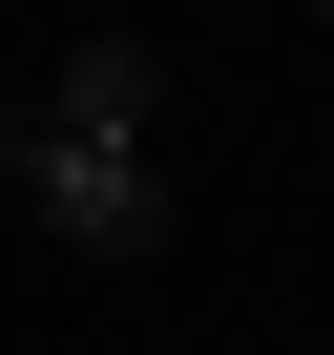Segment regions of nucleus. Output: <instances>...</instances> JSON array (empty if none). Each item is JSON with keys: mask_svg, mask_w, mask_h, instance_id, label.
<instances>
[{"mask_svg": "<svg viewBox=\"0 0 334 355\" xmlns=\"http://www.w3.org/2000/svg\"><path fill=\"white\" fill-rule=\"evenodd\" d=\"M21 125H63V146H167V42H63V63L21 84Z\"/></svg>", "mask_w": 334, "mask_h": 355, "instance_id": "2", "label": "nucleus"}, {"mask_svg": "<svg viewBox=\"0 0 334 355\" xmlns=\"http://www.w3.org/2000/svg\"><path fill=\"white\" fill-rule=\"evenodd\" d=\"M313 21H334V0H313Z\"/></svg>", "mask_w": 334, "mask_h": 355, "instance_id": "3", "label": "nucleus"}, {"mask_svg": "<svg viewBox=\"0 0 334 355\" xmlns=\"http://www.w3.org/2000/svg\"><path fill=\"white\" fill-rule=\"evenodd\" d=\"M0 189H21L84 272H125V251H167V167L146 146H63V125H21V105H0Z\"/></svg>", "mask_w": 334, "mask_h": 355, "instance_id": "1", "label": "nucleus"}]
</instances>
